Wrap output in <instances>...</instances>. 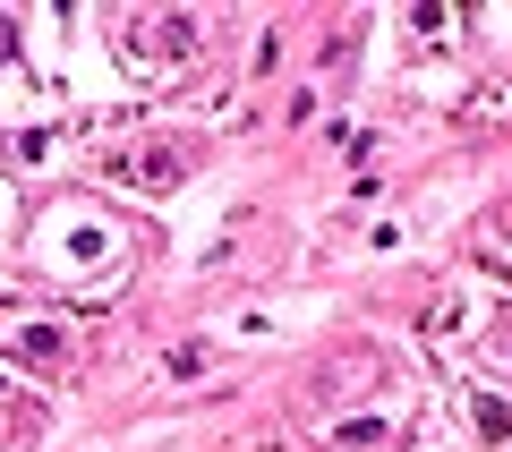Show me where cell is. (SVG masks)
<instances>
[{
	"mask_svg": "<svg viewBox=\"0 0 512 452\" xmlns=\"http://www.w3.org/2000/svg\"><path fill=\"white\" fill-rule=\"evenodd\" d=\"M461 120H470V128H512V69L478 77V86L461 94Z\"/></svg>",
	"mask_w": 512,
	"mask_h": 452,
	"instance_id": "2",
	"label": "cell"
},
{
	"mask_svg": "<svg viewBox=\"0 0 512 452\" xmlns=\"http://www.w3.org/2000/svg\"><path fill=\"white\" fill-rule=\"evenodd\" d=\"M111 171H120V180H137V188H180V154H111Z\"/></svg>",
	"mask_w": 512,
	"mask_h": 452,
	"instance_id": "3",
	"label": "cell"
},
{
	"mask_svg": "<svg viewBox=\"0 0 512 452\" xmlns=\"http://www.w3.org/2000/svg\"><path fill=\"white\" fill-rule=\"evenodd\" d=\"M470 427L478 435H512V401L504 393H470Z\"/></svg>",
	"mask_w": 512,
	"mask_h": 452,
	"instance_id": "5",
	"label": "cell"
},
{
	"mask_svg": "<svg viewBox=\"0 0 512 452\" xmlns=\"http://www.w3.org/2000/svg\"><path fill=\"white\" fill-rule=\"evenodd\" d=\"M0 333H9V350H26L35 367H60V325H26V316H0Z\"/></svg>",
	"mask_w": 512,
	"mask_h": 452,
	"instance_id": "4",
	"label": "cell"
},
{
	"mask_svg": "<svg viewBox=\"0 0 512 452\" xmlns=\"http://www.w3.org/2000/svg\"><path fill=\"white\" fill-rule=\"evenodd\" d=\"M197 52H205V26L188 18V9H128L120 18V60H128V77L146 94H171L197 69Z\"/></svg>",
	"mask_w": 512,
	"mask_h": 452,
	"instance_id": "1",
	"label": "cell"
}]
</instances>
